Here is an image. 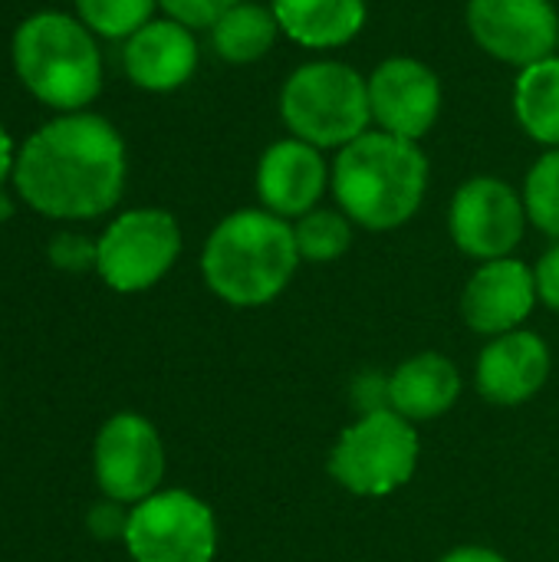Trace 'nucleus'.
Instances as JSON below:
<instances>
[{"label": "nucleus", "mask_w": 559, "mask_h": 562, "mask_svg": "<svg viewBox=\"0 0 559 562\" xmlns=\"http://www.w3.org/2000/svg\"><path fill=\"white\" fill-rule=\"evenodd\" d=\"M128 181L122 132L99 112H63L36 125L16 148V198L49 221L109 214Z\"/></svg>", "instance_id": "1"}, {"label": "nucleus", "mask_w": 559, "mask_h": 562, "mask_svg": "<svg viewBox=\"0 0 559 562\" xmlns=\"http://www.w3.org/2000/svg\"><path fill=\"white\" fill-rule=\"evenodd\" d=\"M300 263L293 224L260 204L221 217L201 247L204 286L234 310H260L280 300Z\"/></svg>", "instance_id": "2"}, {"label": "nucleus", "mask_w": 559, "mask_h": 562, "mask_svg": "<svg viewBox=\"0 0 559 562\" xmlns=\"http://www.w3.org/2000/svg\"><path fill=\"white\" fill-rule=\"evenodd\" d=\"M428 178L432 168L418 142L369 128L336 151L329 191L356 227L389 234L422 211Z\"/></svg>", "instance_id": "3"}, {"label": "nucleus", "mask_w": 559, "mask_h": 562, "mask_svg": "<svg viewBox=\"0 0 559 562\" xmlns=\"http://www.w3.org/2000/svg\"><path fill=\"white\" fill-rule=\"evenodd\" d=\"M10 66L20 86L56 115L86 112L102 92L99 36L66 10L23 16L10 40Z\"/></svg>", "instance_id": "4"}, {"label": "nucleus", "mask_w": 559, "mask_h": 562, "mask_svg": "<svg viewBox=\"0 0 559 562\" xmlns=\"http://www.w3.org/2000/svg\"><path fill=\"white\" fill-rule=\"evenodd\" d=\"M280 119L293 138L339 151L372 128L369 79L339 59L303 63L280 86Z\"/></svg>", "instance_id": "5"}, {"label": "nucleus", "mask_w": 559, "mask_h": 562, "mask_svg": "<svg viewBox=\"0 0 559 562\" xmlns=\"http://www.w3.org/2000/svg\"><path fill=\"white\" fill-rule=\"evenodd\" d=\"M422 464L418 425L392 408L359 412L333 441L326 471L336 487L359 501H382L412 484Z\"/></svg>", "instance_id": "6"}, {"label": "nucleus", "mask_w": 559, "mask_h": 562, "mask_svg": "<svg viewBox=\"0 0 559 562\" xmlns=\"http://www.w3.org/2000/svg\"><path fill=\"white\" fill-rule=\"evenodd\" d=\"M185 247L181 224L165 207H128L96 237V273L122 296L158 286Z\"/></svg>", "instance_id": "7"}, {"label": "nucleus", "mask_w": 559, "mask_h": 562, "mask_svg": "<svg viewBox=\"0 0 559 562\" xmlns=\"http://www.w3.org/2000/svg\"><path fill=\"white\" fill-rule=\"evenodd\" d=\"M217 543L211 504L185 487H161L135 504L122 540L132 562H214Z\"/></svg>", "instance_id": "8"}, {"label": "nucleus", "mask_w": 559, "mask_h": 562, "mask_svg": "<svg viewBox=\"0 0 559 562\" xmlns=\"http://www.w3.org/2000/svg\"><path fill=\"white\" fill-rule=\"evenodd\" d=\"M168 454L158 428L138 412L112 415L92 441V474L102 497L135 507L165 487Z\"/></svg>", "instance_id": "9"}, {"label": "nucleus", "mask_w": 559, "mask_h": 562, "mask_svg": "<svg viewBox=\"0 0 559 562\" xmlns=\"http://www.w3.org/2000/svg\"><path fill=\"white\" fill-rule=\"evenodd\" d=\"M527 227L530 217L524 207V194L494 175L468 178L455 191L448 207L451 244L478 263L514 257Z\"/></svg>", "instance_id": "10"}, {"label": "nucleus", "mask_w": 559, "mask_h": 562, "mask_svg": "<svg viewBox=\"0 0 559 562\" xmlns=\"http://www.w3.org/2000/svg\"><path fill=\"white\" fill-rule=\"evenodd\" d=\"M465 23L491 59L514 69L554 56L559 46L554 0H468Z\"/></svg>", "instance_id": "11"}, {"label": "nucleus", "mask_w": 559, "mask_h": 562, "mask_svg": "<svg viewBox=\"0 0 559 562\" xmlns=\"http://www.w3.org/2000/svg\"><path fill=\"white\" fill-rule=\"evenodd\" d=\"M372 125L405 142H422L441 115V79L415 56H389L369 76Z\"/></svg>", "instance_id": "12"}, {"label": "nucleus", "mask_w": 559, "mask_h": 562, "mask_svg": "<svg viewBox=\"0 0 559 562\" xmlns=\"http://www.w3.org/2000/svg\"><path fill=\"white\" fill-rule=\"evenodd\" d=\"M537 306L534 267L521 257L478 263L461 290V319L474 336L484 339L524 329Z\"/></svg>", "instance_id": "13"}, {"label": "nucleus", "mask_w": 559, "mask_h": 562, "mask_svg": "<svg viewBox=\"0 0 559 562\" xmlns=\"http://www.w3.org/2000/svg\"><path fill=\"white\" fill-rule=\"evenodd\" d=\"M554 375V349L534 329H514L484 342L474 362V385L488 405L521 408L544 392Z\"/></svg>", "instance_id": "14"}, {"label": "nucleus", "mask_w": 559, "mask_h": 562, "mask_svg": "<svg viewBox=\"0 0 559 562\" xmlns=\"http://www.w3.org/2000/svg\"><path fill=\"white\" fill-rule=\"evenodd\" d=\"M329 181L333 165L323 158V151L293 135L267 145L254 171V191L260 207L290 224L323 204Z\"/></svg>", "instance_id": "15"}, {"label": "nucleus", "mask_w": 559, "mask_h": 562, "mask_svg": "<svg viewBox=\"0 0 559 562\" xmlns=\"http://www.w3.org/2000/svg\"><path fill=\"white\" fill-rule=\"evenodd\" d=\"M198 59L201 49L194 30L165 13L122 43V69L128 82L138 86L142 92L161 95L188 86L198 69Z\"/></svg>", "instance_id": "16"}, {"label": "nucleus", "mask_w": 559, "mask_h": 562, "mask_svg": "<svg viewBox=\"0 0 559 562\" xmlns=\"http://www.w3.org/2000/svg\"><path fill=\"white\" fill-rule=\"evenodd\" d=\"M389 408L412 425L445 418L465 389L461 369L438 349L412 352L389 375Z\"/></svg>", "instance_id": "17"}, {"label": "nucleus", "mask_w": 559, "mask_h": 562, "mask_svg": "<svg viewBox=\"0 0 559 562\" xmlns=\"http://www.w3.org/2000/svg\"><path fill=\"white\" fill-rule=\"evenodd\" d=\"M280 33L303 49H339L353 43L366 20V0H270Z\"/></svg>", "instance_id": "18"}, {"label": "nucleus", "mask_w": 559, "mask_h": 562, "mask_svg": "<svg viewBox=\"0 0 559 562\" xmlns=\"http://www.w3.org/2000/svg\"><path fill=\"white\" fill-rule=\"evenodd\" d=\"M514 115L537 145L559 148V53L517 72Z\"/></svg>", "instance_id": "19"}, {"label": "nucleus", "mask_w": 559, "mask_h": 562, "mask_svg": "<svg viewBox=\"0 0 559 562\" xmlns=\"http://www.w3.org/2000/svg\"><path fill=\"white\" fill-rule=\"evenodd\" d=\"M211 46L214 53L231 63V66H247L264 59L280 36V23L270 10V3H257V0H241L237 7H231L211 30Z\"/></svg>", "instance_id": "20"}, {"label": "nucleus", "mask_w": 559, "mask_h": 562, "mask_svg": "<svg viewBox=\"0 0 559 562\" xmlns=\"http://www.w3.org/2000/svg\"><path fill=\"white\" fill-rule=\"evenodd\" d=\"M356 224L339 207H313L293 221V237L303 263H336L353 247Z\"/></svg>", "instance_id": "21"}, {"label": "nucleus", "mask_w": 559, "mask_h": 562, "mask_svg": "<svg viewBox=\"0 0 559 562\" xmlns=\"http://www.w3.org/2000/svg\"><path fill=\"white\" fill-rule=\"evenodd\" d=\"M158 0H72V13L99 36L125 43L155 20Z\"/></svg>", "instance_id": "22"}, {"label": "nucleus", "mask_w": 559, "mask_h": 562, "mask_svg": "<svg viewBox=\"0 0 559 562\" xmlns=\"http://www.w3.org/2000/svg\"><path fill=\"white\" fill-rule=\"evenodd\" d=\"M521 194L530 227H537L550 240H559V148H547L530 165Z\"/></svg>", "instance_id": "23"}, {"label": "nucleus", "mask_w": 559, "mask_h": 562, "mask_svg": "<svg viewBox=\"0 0 559 562\" xmlns=\"http://www.w3.org/2000/svg\"><path fill=\"white\" fill-rule=\"evenodd\" d=\"M46 260L63 273L96 270V240L79 231H56L46 244Z\"/></svg>", "instance_id": "24"}, {"label": "nucleus", "mask_w": 559, "mask_h": 562, "mask_svg": "<svg viewBox=\"0 0 559 562\" xmlns=\"http://www.w3.org/2000/svg\"><path fill=\"white\" fill-rule=\"evenodd\" d=\"M241 0H158V10L191 30H211Z\"/></svg>", "instance_id": "25"}, {"label": "nucleus", "mask_w": 559, "mask_h": 562, "mask_svg": "<svg viewBox=\"0 0 559 562\" xmlns=\"http://www.w3.org/2000/svg\"><path fill=\"white\" fill-rule=\"evenodd\" d=\"M128 510L132 507L102 497L99 504H92L86 510V530H89V537L99 540V543H122L125 540V527H128Z\"/></svg>", "instance_id": "26"}, {"label": "nucleus", "mask_w": 559, "mask_h": 562, "mask_svg": "<svg viewBox=\"0 0 559 562\" xmlns=\"http://www.w3.org/2000/svg\"><path fill=\"white\" fill-rule=\"evenodd\" d=\"M534 283H537L540 306L559 313V240H550V247L534 263Z\"/></svg>", "instance_id": "27"}, {"label": "nucleus", "mask_w": 559, "mask_h": 562, "mask_svg": "<svg viewBox=\"0 0 559 562\" xmlns=\"http://www.w3.org/2000/svg\"><path fill=\"white\" fill-rule=\"evenodd\" d=\"M438 562H511L501 550L494 547H481V543H465L448 550L445 557H438Z\"/></svg>", "instance_id": "28"}, {"label": "nucleus", "mask_w": 559, "mask_h": 562, "mask_svg": "<svg viewBox=\"0 0 559 562\" xmlns=\"http://www.w3.org/2000/svg\"><path fill=\"white\" fill-rule=\"evenodd\" d=\"M13 168H16V145L0 122V194L7 191V184H13Z\"/></svg>", "instance_id": "29"}, {"label": "nucleus", "mask_w": 559, "mask_h": 562, "mask_svg": "<svg viewBox=\"0 0 559 562\" xmlns=\"http://www.w3.org/2000/svg\"><path fill=\"white\" fill-rule=\"evenodd\" d=\"M10 214H13V201H10V194L3 191V194H0V221H7Z\"/></svg>", "instance_id": "30"}]
</instances>
